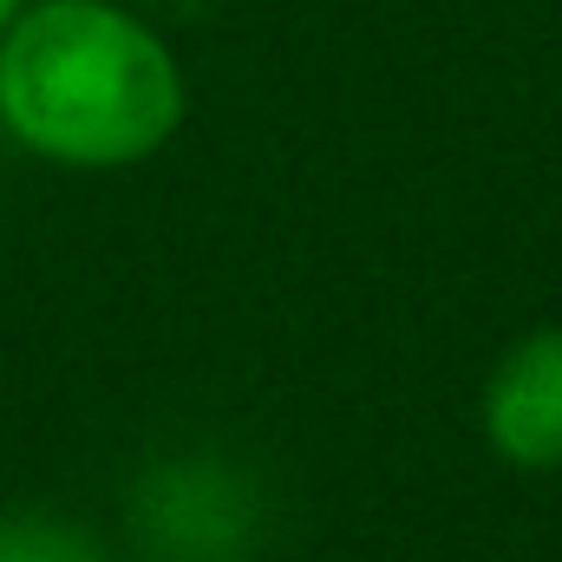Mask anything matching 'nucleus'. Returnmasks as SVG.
<instances>
[{
	"instance_id": "1",
	"label": "nucleus",
	"mask_w": 562,
	"mask_h": 562,
	"mask_svg": "<svg viewBox=\"0 0 562 562\" xmlns=\"http://www.w3.org/2000/svg\"><path fill=\"white\" fill-rule=\"evenodd\" d=\"M0 125L66 170H125L183 125V66L112 0H26L0 33Z\"/></svg>"
},
{
	"instance_id": "2",
	"label": "nucleus",
	"mask_w": 562,
	"mask_h": 562,
	"mask_svg": "<svg viewBox=\"0 0 562 562\" xmlns=\"http://www.w3.org/2000/svg\"><path fill=\"white\" fill-rule=\"evenodd\" d=\"M484 431L504 464L562 471V327H543L504 353L484 393Z\"/></svg>"
},
{
	"instance_id": "3",
	"label": "nucleus",
	"mask_w": 562,
	"mask_h": 562,
	"mask_svg": "<svg viewBox=\"0 0 562 562\" xmlns=\"http://www.w3.org/2000/svg\"><path fill=\"white\" fill-rule=\"evenodd\" d=\"M0 562H105V557L72 524L20 510V517H0Z\"/></svg>"
},
{
	"instance_id": "4",
	"label": "nucleus",
	"mask_w": 562,
	"mask_h": 562,
	"mask_svg": "<svg viewBox=\"0 0 562 562\" xmlns=\"http://www.w3.org/2000/svg\"><path fill=\"white\" fill-rule=\"evenodd\" d=\"M20 7H26V0H0V33H7V26L20 20Z\"/></svg>"
}]
</instances>
